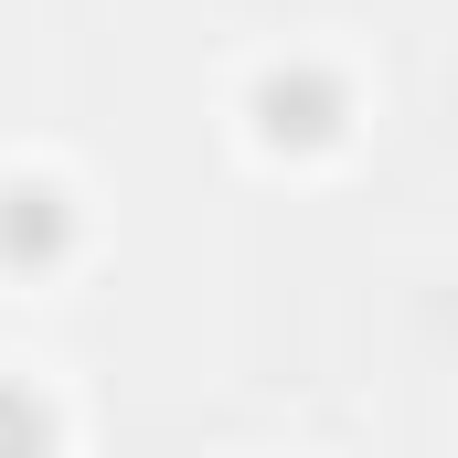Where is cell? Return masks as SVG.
Here are the masks:
<instances>
[{
	"label": "cell",
	"mask_w": 458,
	"mask_h": 458,
	"mask_svg": "<svg viewBox=\"0 0 458 458\" xmlns=\"http://www.w3.org/2000/svg\"><path fill=\"white\" fill-rule=\"evenodd\" d=\"M245 117H256L267 149H331L342 117H352V97H342V75H320V64H277V75L245 97Z\"/></svg>",
	"instance_id": "obj_1"
},
{
	"label": "cell",
	"mask_w": 458,
	"mask_h": 458,
	"mask_svg": "<svg viewBox=\"0 0 458 458\" xmlns=\"http://www.w3.org/2000/svg\"><path fill=\"white\" fill-rule=\"evenodd\" d=\"M64 256H75V192L43 182V171H11L0 182V267L11 277H43Z\"/></svg>",
	"instance_id": "obj_2"
}]
</instances>
